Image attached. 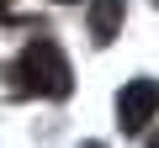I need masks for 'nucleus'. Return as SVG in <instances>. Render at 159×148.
I'll return each instance as SVG.
<instances>
[{
	"label": "nucleus",
	"mask_w": 159,
	"mask_h": 148,
	"mask_svg": "<svg viewBox=\"0 0 159 148\" xmlns=\"http://www.w3.org/2000/svg\"><path fill=\"white\" fill-rule=\"evenodd\" d=\"M154 6H159V0H154Z\"/></svg>",
	"instance_id": "nucleus-6"
},
{
	"label": "nucleus",
	"mask_w": 159,
	"mask_h": 148,
	"mask_svg": "<svg viewBox=\"0 0 159 148\" xmlns=\"http://www.w3.org/2000/svg\"><path fill=\"white\" fill-rule=\"evenodd\" d=\"M64 6H69V0H64Z\"/></svg>",
	"instance_id": "nucleus-5"
},
{
	"label": "nucleus",
	"mask_w": 159,
	"mask_h": 148,
	"mask_svg": "<svg viewBox=\"0 0 159 148\" xmlns=\"http://www.w3.org/2000/svg\"><path fill=\"white\" fill-rule=\"evenodd\" d=\"M154 148H159V143H154Z\"/></svg>",
	"instance_id": "nucleus-7"
},
{
	"label": "nucleus",
	"mask_w": 159,
	"mask_h": 148,
	"mask_svg": "<svg viewBox=\"0 0 159 148\" xmlns=\"http://www.w3.org/2000/svg\"><path fill=\"white\" fill-rule=\"evenodd\" d=\"M154 116H159V85H154V80L122 85V95H117V127H122V132H143Z\"/></svg>",
	"instance_id": "nucleus-2"
},
{
	"label": "nucleus",
	"mask_w": 159,
	"mask_h": 148,
	"mask_svg": "<svg viewBox=\"0 0 159 148\" xmlns=\"http://www.w3.org/2000/svg\"><path fill=\"white\" fill-rule=\"evenodd\" d=\"M6 80H11L16 90H27V95H43V101H64V95L74 90L69 58H64L53 42H43V37L21 48V58L6 69Z\"/></svg>",
	"instance_id": "nucleus-1"
},
{
	"label": "nucleus",
	"mask_w": 159,
	"mask_h": 148,
	"mask_svg": "<svg viewBox=\"0 0 159 148\" xmlns=\"http://www.w3.org/2000/svg\"><path fill=\"white\" fill-rule=\"evenodd\" d=\"M122 11H127V0H96L90 6V42H111L117 37V27H122Z\"/></svg>",
	"instance_id": "nucleus-3"
},
{
	"label": "nucleus",
	"mask_w": 159,
	"mask_h": 148,
	"mask_svg": "<svg viewBox=\"0 0 159 148\" xmlns=\"http://www.w3.org/2000/svg\"><path fill=\"white\" fill-rule=\"evenodd\" d=\"M85 148H101V143H85Z\"/></svg>",
	"instance_id": "nucleus-4"
}]
</instances>
